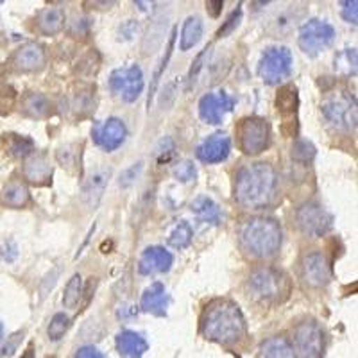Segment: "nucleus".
I'll list each match as a JSON object with an SVG mask.
<instances>
[{
  "instance_id": "1",
  "label": "nucleus",
  "mask_w": 358,
  "mask_h": 358,
  "mask_svg": "<svg viewBox=\"0 0 358 358\" xmlns=\"http://www.w3.org/2000/svg\"><path fill=\"white\" fill-rule=\"evenodd\" d=\"M278 172L273 165L258 162L236 171L233 196L245 210H262L268 206L276 194Z\"/></svg>"
},
{
  "instance_id": "2",
  "label": "nucleus",
  "mask_w": 358,
  "mask_h": 358,
  "mask_svg": "<svg viewBox=\"0 0 358 358\" xmlns=\"http://www.w3.org/2000/svg\"><path fill=\"white\" fill-rule=\"evenodd\" d=\"M201 334L217 344L231 346L245 335V317L241 306L229 299H217L204 310Z\"/></svg>"
},
{
  "instance_id": "3",
  "label": "nucleus",
  "mask_w": 358,
  "mask_h": 358,
  "mask_svg": "<svg viewBox=\"0 0 358 358\" xmlns=\"http://www.w3.org/2000/svg\"><path fill=\"white\" fill-rule=\"evenodd\" d=\"M283 241L281 226L273 217H251L244 220L238 229V242L252 258L276 257Z\"/></svg>"
},
{
  "instance_id": "4",
  "label": "nucleus",
  "mask_w": 358,
  "mask_h": 358,
  "mask_svg": "<svg viewBox=\"0 0 358 358\" xmlns=\"http://www.w3.org/2000/svg\"><path fill=\"white\" fill-rule=\"evenodd\" d=\"M249 296L260 303H278L289 294V280L280 268L262 265L255 268L245 281Z\"/></svg>"
},
{
  "instance_id": "5",
  "label": "nucleus",
  "mask_w": 358,
  "mask_h": 358,
  "mask_svg": "<svg viewBox=\"0 0 358 358\" xmlns=\"http://www.w3.org/2000/svg\"><path fill=\"white\" fill-rule=\"evenodd\" d=\"M321 111L322 117L335 129L351 133L357 127V97L348 90H337L326 95L324 101L321 102Z\"/></svg>"
},
{
  "instance_id": "6",
  "label": "nucleus",
  "mask_w": 358,
  "mask_h": 358,
  "mask_svg": "<svg viewBox=\"0 0 358 358\" xmlns=\"http://www.w3.org/2000/svg\"><path fill=\"white\" fill-rule=\"evenodd\" d=\"M236 136L244 155L258 156L271 143V126L262 117H245L236 127Z\"/></svg>"
},
{
  "instance_id": "7",
  "label": "nucleus",
  "mask_w": 358,
  "mask_h": 358,
  "mask_svg": "<svg viewBox=\"0 0 358 358\" xmlns=\"http://www.w3.org/2000/svg\"><path fill=\"white\" fill-rule=\"evenodd\" d=\"M292 52L287 47H268L258 63V76L267 85H280L292 73Z\"/></svg>"
},
{
  "instance_id": "8",
  "label": "nucleus",
  "mask_w": 358,
  "mask_h": 358,
  "mask_svg": "<svg viewBox=\"0 0 358 358\" xmlns=\"http://www.w3.org/2000/svg\"><path fill=\"white\" fill-rule=\"evenodd\" d=\"M335 40V27L330 22L321 20V18H310L299 27V36L297 43L299 49L306 56H317L322 50H326Z\"/></svg>"
},
{
  "instance_id": "9",
  "label": "nucleus",
  "mask_w": 358,
  "mask_h": 358,
  "mask_svg": "<svg viewBox=\"0 0 358 358\" xmlns=\"http://www.w3.org/2000/svg\"><path fill=\"white\" fill-rule=\"evenodd\" d=\"M296 222L305 235L322 236L334 226V217L322 204L306 201L296 210Z\"/></svg>"
},
{
  "instance_id": "10",
  "label": "nucleus",
  "mask_w": 358,
  "mask_h": 358,
  "mask_svg": "<svg viewBox=\"0 0 358 358\" xmlns=\"http://www.w3.org/2000/svg\"><path fill=\"white\" fill-rule=\"evenodd\" d=\"M294 353L299 358H321L324 350V334L315 321H303L294 330Z\"/></svg>"
},
{
  "instance_id": "11",
  "label": "nucleus",
  "mask_w": 358,
  "mask_h": 358,
  "mask_svg": "<svg viewBox=\"0 0 358 358\" xmlns=\"http://www.w3.org/2000/svg\"><path fill=\"white\" fill-rule=\"evenodd\" d=\"M143 72L138 65L117 69L110 76V90L124 102H134L143 92Z\"/></svg>"
},
{
  "instance_id": "12",
  "label": "nucleus",
  "mask_w": 358,
  "mask_h": 358,
  "mask_svg": "<svg viewBox=\"0 0 358 358\" xmlns=\"http://www.w3.org/2000/svg\"><path fill=\"white\" fill-rule=\"evenodd\" d=\"M301 278L312 289H322L331 280V265L324 252H306L301 260Z\"/></svg>"
},
{
  "instance_id": "13",
  "label": "nucleus",
  "mask_w": 358,
  "mask_h": 358,
  "mask_svg": "<svg viewBox=\"0 0 358 358\" xmlns=\"http://www.w3.org/2000/svg\"><path fill=\"white\" fill-rule=\"evenodd\" d=\"M127 127L126 124L117 117H111L104 122H95L92 127V138H94L95 145L108 152L117 151L118 147L126 142Z\"/></svg>"
},
{
  "instance_id": "14",
  "label": "nucleus",
  "mask_w": 358,
  "mask_h": 358,
  "mask_svg": "<svg viewBox=\"0 0 358 358\" xmlns=\"http://www.w3.org/2000/svg\"><path fill=\"white\" fill-rule=\"evenodd\" d=\"M233 108H235V99L229 97L226 92L206 94L199 101V117L206 124L219 126L222 122L224 115L233 111Z\"/></svg>"
},
{
  "instance_id": "15",
  "label": "nucleus",
  "mask_w": 358,
  "mask_h": 358,
  "mask_svg": "<svg viewBox=\"0 0 358 358\" xmlns=\"http://www.w3.org/2000/svg\"><path fill=\"white\" fill-rule=\"evenodd\" d=\"M174 264L172 252L167 251L162 245H151L142 252L138 260V273L143 276H151V274L169 273Z\"/></svg>"
},
{
  "instance_id": "16",
  "label": "nucleus",
  "mask_w": 358,
  "mask_h": 358,
  "mask_svg": "<svg viewBox=\"0 0 358 358\" xmlns=\"http://www.w3.org/2000/svg\"><path fill=\"white\" fill-rule=\"evenodd\" d=\"M229 152H231V140L226 134L215 133L212 136H208L206 140H203V143L197 147L196 156L199 162L213 165V163L228 159Z\"/></svg>"
},
{
  "instance_id": "17",
  "label": "nucleus",
  "mask_w": 358,
  "mask_h": 358,
  "mask_svg": "<svg viewBox=\"0 0 358 358\" xmlns=\"http://www.w3.org/2000/svg\"><path fill=\"white\" fill-rule=\"evenodd\" d=\"M45 59H47V56H45V50L41 45L27 43L22 45L20 49L13 52L11 65L18 72H34V70L43 69Z\"/></svg>"
},
{
  "instance_id": "18",
  "label": "nucleus",
  "mask_w": 358,
  "mask_h": 358,
  "mask_svg": "<svg viewBox=\"0 0 358 358\" xmlns=\"http://www.w3.org/2000/svg\"><path fill=\"white\" fill-rule=\"evenodd\" d=\"M110 176V169H97V171L92 172V174L86 178L85 185H83V203H85L90 210H95L97 204L101 203L102 194L106 190Z\"/></svg>"
},
{
  "instance_id": "19",
  "label": "nucleus",
  "mask_w": 358,
  "mask_h": 358,
  "mask_svg": "<svg viewBox=\"0 0 358 358\" xmlns=\"http://www.w3.org/2000/svg\"><path fill=\"white\" fill-rule=\"evenodd\" d=\"M140 308L145 313L165 317L169 308V294L165 290V285L156 281L151 287H147L142 294V299H140Z\"/></svg>"
},
{
  "instance_id": "20",
  "label": "nucleus",
  "mask_w": 358,
  "mask_h": 358,
  "mask_svg": "<svg viewBox=\"0 0 358 358\" xmlns=\"http://www.w3.org/2000/svg\"><path fill=\"white\" fill-rule=\"evenodd\" d=\"M115 344H117V350L122 358H142L149 350V344L143 335L133 330L118 331Z\"/></svg>"
},
{
  "instance_id": "21",
  "label": "nucleus",
  "mask_w": 358,
  "mask_h": 358,
  "mask_svg": "<svg viewBox=\"0 0 358 358\" xmlns=\"http://www.w3.org/2000/svg\"><path fill=\"white\" fill-rule=\"evenodd\" d=\"M65 11L62 8H45L38 13L36 17V29L38 33L45 34V36H52V34H57L59 31H63L65 27Z\"/></svg>"
},
{
  "instance_id": "22",
  "label": "nucleus",
  "mask_w": 358,
  "mask_h": 358,
  "mask_svg": "<svg viewBox=\"0 0 358 358\" xmlns=\"http://www.w3.org/2000/svg\"><path fill=\"white\" fill-rule=\"evenodd\" d=\"M203 38V20L197 15L188 17L185 20L183 27H181V36H179V49L187 52V50L194 49Z\"/></svg>"
},
{
  "instance_id": "23",
  "label": "nucleus",
  "mask_w": 358,
  "mask_h": 358,
  "mask_svg": "<svg viewBox=\"0 0 358 358\" xmlns=\"http://www.w3.org/2000/svg\"><path fill=\"white\" fill-rule=\"evenodd\" d=\"M262 358H297L292 342L283 335L271 337L262 344Z\"/></svg>"
},
{
  "instance_id": "24",
  "label": "nucleus",
  "mask_w": 358,
  "mask_h": 358,
  "mask_svg": "<svg viewBox=\"0 0 358 358\" xmlns=\"http://www.w3.org/2000/svg\"><path fill=\"white\" fill-rule=\"evenodd\" d=\"M22 113L31 118H43L50 113V102L43 94L29 92L22 97Z\"/></svg>"
},
{
  "instance_id": "25",
  "label": "nucleus",
  "mask_w": 358,
  "mask_h": 358,
  "mask_svg": "<svg viewBox=\"0 0 358 358\" xmlns=\"http://www.w3.org/2000/svg\"><path fill=\"white\" fill-rule=\"evenodd\" d=\"M190 210L201 222L213 224V226H217V224L220 222V208L217 206L215 201H212L210 197H197V199L190 204Z\"/></svg>"
},
{
  "instance_id": "26",
  "label": "nucleus",
  "mask_w": 358,
  "mask_h": 358,
  "mask_svg": "<svg viewBox=\"0 0 358 358\" xmlns=\"http://www.w3.org/2000/svg\"><path fill=\"white\" fill-rule=\"evenodd\" d=\"M24 176L27 181L34 185L47 183L52 176V169L50 163L43 158V156H36V158L29 159L24 167Z\"/></svg>"
},
{
  "instance_id": "27",
  "label": "nucleus",
  "mask_w": 358,
  "mask_h": 358,
  "mask_svg": "<svg viewBox=\"0 0 358 358\" xmlns=\"http://www.w3.org/2000/svg\"><path fill=\"white\" fill-rule=\"evenodd\" d=\"M0 199L6 206L11 208H22L29 203L31 196H29V190L22 181H11V183L6 185L0 192Z\"/></svg>"
},
{
  "instance_id": "28",
  "label": "nucleus",
  "mask_w": 358,
  "mask_h": 358,
  "mask_svg": "<svg viewBox=\"0 0 358 358\" xmlns=\"http://www.w3.org/2000/svg\"><path fill=\"white\" fill-rule=\"evenodd\" d=\"M299 97H297V88L292 85L281 86L276 94V108L281 115H296Z\"/></svg>"
},
{
  "instance_id": "29",
  "label": "nucleus",
  "mask_w": 358,
  "mask_h": 358,
  "mask_svg": "<svg viewBox=\"0 0 358 358\" xmlns=\"http://www.w3.org/2000/svg\"><path fill=\"white\" fill-rule=\"evenodd\" d=\"M83 292H85V289H83L81 274H73L65 287V294H63V306L69 310L76 308L78 303L81 301Z\"/></svg>"
},
{
  "instance_id": "30",
  "label": "nucleus",
  "mask_w": 358,
  "mask_h": 358,
  "mask_svg": "<svg viewBox=\"0 0 358 358\" xmlns=\"http://www.w3.org/2000/svg\"><path fill=\"white\" fill-rule=\"evenodd\" d=\"M335 72L344 78L357 76V49H346L335 56Z\"/></svg>"
},
{
  "instance_id": "31",
  "label": "nucleus",
  "mask_w": 358,
  "mask_h": 358,
  "mask_svg": "<svg viewBox=\"0 0 358 358\" xmlns=\"http://www.w3.org/2000/svg\"><path fill=\"white\" fill-rule=\"evenodd\" d=\"M192 238H194V229H192V226L187 220H181L172 229L171 236H169V244L174 249H185L192 244Z\"/></svg>"
},
{
  "instance_id": "32",
  "label": "nucleus",
  "mask_w": 358,
  "mask_h": 358,
  "mask_svg": "<svg viewBox=\"0 0 358 358\" xmlns=\"http://www.w3.org/2000/svg\"><path fill=\"white\" fill-rule=\"evenodd\" d=\"M9 152L15 158H27L34 152V142L27 136H20V134H11L9 136Z\"/></svg>"
},
{
  "instance_id": "33",
  "label": "nucleus",
  "mask_w": 358,
  "mask_h": 358,
  "mask_svg": "<svg viewBox=\"0 0 358 358\" xmlns=\"http://www.w3.org/2000/svg\"><path fill=\"white\" fill-rule=\"evenodd\" d=\"M70 326V317L69 315H65L63 312L56 313L52 319H50L49 322V328H47V335H49L50 341H59V338L63 337V335L66 334V330H69Z\"/></svg>"
},
{
  "instance_id": "34",
  "label": "nucleus",
  "mask_w": 358,
  "mask_h": 358,
  "mask_svg": "<svg viewBox=\"0 0 358 358\" xmlns=\"http://www.w3.org/2000/svg\"><path fill=\"white\" fill-rule=\"evenodd\" d=\"M315 158V147L308 140H297L292 145V159L297 163H310Z\"/></svg>"
},
{
  "instance_id": "35",
  "label": "nucleus",
  "mask_w": 358,
  "mask_h": 358,
  "mask_svg": "<svg viewBox=\"0 0 358 358\" xmlns=\"http://www.w3.org/2000/svg\"><path fill=\"white\" fill-rule=\"evenodd\" d=\"M174 43H176V27L172 29L171 38H169V43H167V50H165V56H163L162 63H159V69L156 70L155 78H152V85H151V94H149V102H147V104H151V99H152V95H155V92H156V86H158V81H159V78H162V73L165 72V69H167V65H169V59H171V56H172V50H174Z\"/></svg>"
},
{
  "instance_id": "36",
  "label": "nucleus",
  "mask_w": 358,
  "mask_h": 358,
  "mask_svg": "<svg viewBox=\"0 0 358 358\" xmlns=\"http://www.w3.org/2000/svg\"><path fill=\"white\" fill-rule=\"evenodd\" d=\"M210 52H212V47H206V49H203L199 54H197L196 62L192 63L190 72H188V76H187L188 90H192V88H194V86H196L197 79H199L201 70H203V66H204V63H206V59H208V56H210Z\"/></svg>"
},
{
  "instance_id": "37",
  "label": "nucleus",
  "mask_w": 358,
  "mask_h": 358,
  "mask_svg": "<svg viewBox=\"0 0 358 358\" xmlns=\"http://www.w3.org/2000/svg\"><path fill=\"white\" fill-rule=\"evenodd\" d=\"M294 24H296V17H292V11H283L271 22V31L274 34L287 33L294 27Z\"/></svg>"
},
{
  "instance_id": "38",
  "label": "nucleus",
  "mask_w": 358,
  "mask_h": 358,
  "mask_svg": "<svg viewBox=\"0 0 358 358\" xmlns=\"http://www.w3.org/2000/svg\"><path fill=\"white\" fill-rule=\"evenodd\" d=\"M172 174H174V178L178 179V181H181V183H188L192 179H196V165L192 162H188V159L179 162L174 167V171H172Z\"/></svg>"
},
{
  "instance_id": "39",
  "label": "nucleus",
  "mask_w": 358,
  "mask_h": 358,
  "mask_svg": "<svg viewBox=\"0 0 358 358\" xmlns=\"http://www.w3.org/2000/svg\"><path fill=\"white\" fill-rule=\"evenodd\" d=\"M241 20H242V8H241V6H238V8H236L235 11H233L231 15H229L228 20L224 22L222 27L219 29V33H217V38H226L229 33H233V31H235V29L238 27Z\"/></svg>"
},
{
  "instance_id": "40",
  "label": "nucleus",
  "mask_w": 358,
  "mask_h": 358,
  "mask_svg": "<svg viewBox=\"0 0 358 358\" xmlns=\"http://www.w3.org/2000/svg\"><path fill=\"white\" fill-rule=\"evenodd\" d=\"M342 9L341 15L342 18L348 22V24L357 25L358 22V2L357 0H346V2H341Z\"/></svg>"
},
{
  "instance_id": "41",
  "label": "nucleus",
  "mask_w": 358,
  "mask_h": 358,
  "mask_svg": "<svg viewBox=\"0 0 358 358\" xmlns=\"http://www.w3.org/2000/svg\"><path fill=\"white\" fill-rule=\"evenodd\" d=\"M22 341H24V331H17V334H13L11 337H8V342H6L4 346H2V350H0V357H11V355L18 350Z\"/></svg>"
},
{
  "instance_id": "42",
  "label": "nucleus",
  "mask_w": 358,
  "mask_h": 358,
  "mask_svg": "<svg viewBox=\"0 0 358 358\" xmlns=\"http://www.w3.org/2000/svg\"><path fill=\"white\" fill-rule=\"evenodd\" d=\"M0 257L2 260L8 262V264H13V262L18 258V245L15 241H8L4 245H2V251H0Z\"/></svg>"
},
{
  "instance_id": "43",
  "label": "nucleus",
  "mask_w": 358,
  "mask_h": 358,
  "mask_svg": "<svg viewBox=\"0 0 358 358\" xmlns=\"http://www.w3.org/2000/svg\"><path fill=\"white\" fill-rule=\"evenodd\" d=\"M72 149L73 145H66L57 151V162L62 163L63 167H72L73 158L78 156V151H72Z\"/></svg>"
},
{
  "instance_id": "44",
  "label": "nucleus",
  "mask_w": 358,
  "mask_h": 358,
  "mask_svg": "<svg viewBox=\"0 0 358 358\" xmlns=\"http://www.w3.org/2000/svg\"><path fill=\"white\" fill-rule=\"evenodd\" d=\"M73 358H106V357H104V353H102L99 348L83 346V348H79L78 351H76Z\"/></svg>"
},
{
  "instance_id": "45",
  "label": "nucleus",
  "mask_w": 358,
  "mask_h": 358,
  "mask_svg": "<svg viewBox=\"0 0 358 358\" xmlns=\"http://www.w3.org/2000/svg\"><path fill=\"white\" fill-rule=\"evenodd\" d=\"M142 171V163H136L134 167H131L129 171L124 172V176L120 178V187H129L131 183H133L134 179H136V176H134V172Z\"/></svg>"
},
{
  "instance_id": "46",
  "label": "nucleus",
  "mask_w": 358,
  "mask_h": 358,
  "mask_svg": "<svg viewBox=\"0 0 358 358\" xmlns=\"http://www.w3.org/2000/svg\"><path fill=\"white\" fill-rule=\"evenodd\" d=\"M222 8H224V2L222 0H217V2H206V11L210 17L217 18L222 13Z\"/></svg>"
},
{
  "instance_id": "47",
  "label": "nucleus",
  "mask_w": 358,
  "mask_h": 358,
  "mask_svg": "<svg viewBox=\"0 0 358 358\" xmlns=\"http://www.w3.org/2000/svg\"><path fill=\"white\" fill-rule=\"evenodd\" d=\"M22 358H34V351H33V348H29V350L25 351L24 355H22Z\"/></svg>"
},
{
  "instance_id": "48",
  "label": "nucleus",
  "mask_w": 358,
  "mask_h": 358,
  "mask_svg": "<svg viewBox=\"0 0 358 358\" xmlns=\"http://www.w3.org/2000/svg\"><path fill=\"white\" fill-rule=\"evenodd\" d=\"M2 341H4V324L0 321V344H2Z\"/></svg>"
}]
</instances>
